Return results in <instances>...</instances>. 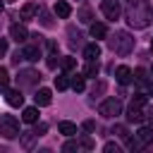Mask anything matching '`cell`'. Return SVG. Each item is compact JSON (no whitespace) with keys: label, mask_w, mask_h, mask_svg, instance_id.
Segmentation results:
<instances>
[{"label":"cell","mask_w":153,"mask_h":153,"mask_svg":"<svg viewBox=\"0 0 153 153\" xmlns=\"http://www.w3.org/2000/svg\"><path fill=\"white\" fill-rule=\"evenodd\" d=\"M22 120H24L26 124H36V122H38V105L24 108V112H22Z\"/></svg>","instance_id":"cell-13"},{"label":"cell","mask_w":153,"mask_h":153,"mask_svg":"<svg viewBox=\"0 0 153 153\" xmlns=\"http://www.w3.org/2000/svg\"><path fill=\"white\" fill-rule=\"evenodd\" d=\"M81 127H84V131H93V129H96V122H93V120H86Z\"/></svg>","instance_id":"cell-34"},{"label":"cell","mask_w":153,"mask_h":153,"mask_svg":"<svg viewBox=\"0 0 153 153\" xmlns=\"http://www.w3.org/2000/svg\"><path fill=\"white\" fill-rule=\"evenodd\" d=\"M7 2H14V0H7Z\"/></svg>","instance_id":"cell-41"},{"label":"cell","mask_w":153,"mask_h":153,"mask_svg":"<svg viewBox=\"0 0 153 153\" xmlns=\"http://www.w3.org/2000/svg\"><path fill=\"white\" fill-rule=\"evenodd\" d=\"M38 81H41V74L33 69H22L17 74V88H36Z\"/></svg>","instance_id":"cell-4"},{"label":"cell","mask_w":153,"mask_h":153,"mask_svg":"<svg viewBox=\"0 0 153 153\" xmlns=\"http://www.w3.org/2000/svg\"><path fill=\"white\" fill-rule=\"evenodd\" d=\"M38 17H41V24H43V26H53V19H50V14H48L43 7L38 10Z\"/></svg>","instance_id":"cell-28"},{"label":"cell","mask_w":153,"mask_h":153,"mask_svg":"<svg viewBox=\"0 0 153 153\" xmlns=\"http://www.w3.org/2000/svg\"><path fill=\"white\" fill-rule=\"evenodd\" d=\"M22 55H24V60H29V62H38V57H41V43H24Z\"/></svg>","instance_id":"cell-7"},{"label":"cell","mask_w":153,"mask_h":153,"mask_svg":"<svg viewBox=\"0 0 153 153\" xmlns=\"http://www.w3.org/2000/svg\"><path fill=\"white\" fill-rule=\"evenodd\" d=\"M84 74H86V76H96V74H98V60H88Z\"/></svg>","instance_id":"cell-24"},{"label":"cell","mask_w":153,"mask_h":153,"mask_svg":"<svg viewBox=\"0 0 153 153\" xmlns=\"http://www.w3.org/2000/svg\"><path fill=\"white\" fill-rule=\"evenodd\" d=\"M136 139H139L143 146H148V143L153 141V129H151V127H141V129L136 131Z\"/></svg>","instance_id":"cell-17"},{"label":"cell","mask_w":153,"mask_h":153,"mask_svg":"<svg viewBox=\"0 0 153 153\" xmlns=\"http://www.w3.org/2000/svg\"><path fill=\"white\" fill-rule=\"evenodd\" d=\"M79 148H81L79 141H67V143L62 146V151H67V153H69V151H79Z\"/></svg>","instance_id":"cell-32"},{"label":"cell","mask_w":153,"mask_h":153,"mask_svg":"<svg viewBox=\"0 0 153 153\" xmlns=\"http://www.w3.org/2000/svg\"><path fill=\"white\" fill-rule=\"evenodd\" d=\"M91 36H93V38H105V36H108V29H105V24H100V22H93V24H91Z\"/></svg>","instance_id":"cell-18"},{"label":"cell","mask_w":153,"mask_h":153,"mask_svg":"<svg viewBox=\"0 0 153 153\" xmlns=\"http://www.w3.org/2000/svg\"><path fill=\"white\" fill-rule=\"evenodd\" d=\"M108 45H110V50L117 53V55H129V53L134 50V36H131L129 31H115V33L108 38Z\"/></svg>","instance_id":"cell-2"},{"label":"cell","mask_w":153,"mask_h":153,"mask_svg":"<svg viewBox=\"0 0 153 153\" xmlns=\"http://www.w3.org/2000/svg\"><path fill=\"white\" fill-rule=\"evenodd\" d=\"M33 139H38V136H36L33 131H26V134L22 136V146H24V148H31V143H33Z\"/></svg>","instance_id":"cell-27"},{"label":"cell","mask_w":153,"mask_h":153,"mask_svg":"<svg viewBox=\"0 0 153 153\" xmlns=\"http://www.w3.org/2000/svg\"><path fill=\"white\" fill-rule=\"evenodd\" d=\"M151 76H153V67H151Z\"/></svg>","instance_id":"cell-39"},{"label":"cell","mask_w":153,"mask_h":153,"mask_svg":"<svg viewBox=\"0 0 153 153\" xmlns=\"http://www.w3.org/2000/svg\"><path fill=\"white\" fill-rule=\"evenodd\" d=\"M112 134H117L120 139H127V136H129L127 127H122V124H115V127H112Z\"/></svg>","instance_id":"cell-30"},{"label":"cell","mask_w":153,"mask_h":153,"mask_svg":"<svg viewBox=\"0 0 153 153\" xmlns=\"http://www.w3.org/2000/svg\"><path fill=\"white\" fill-rule=\"evenodd\" d=\"M57 131H60V134H65V136H76V124H74V122L62 120V122L57 124Z\"/></svg>","instance_id":"cell-16"},{"label":"cell","mask_w":153,"mask_h":153,"mask_svg":"<svg viewBox=\"0 0 153 153\" xmlns=\"http://www.w3.org/2000/svg\"><path fill=\"white\" fill-rule=\"evenodd\" d=\"M45 129H48V127H45V124L41 122V124H36V129H33V134H36V136H43V134H45Z\"/></svg>","instance_id":"cell-35"},{"label":"cell","mask_w":153,"mask_h":153,"mask_svg":"<svg viewBox=\"0 0 153 153\" xmlns=\"http://www.w3.org/2000/svg\"><path fill=\"white\" fill-rule=\"evenodd\" d=\"M143 117H146V115L141 112V108H131V105H129V112H127V120H129V122H143Z\"/></svg>","instance_id":"cell-20"},{"label":"cell","mask_w":153,"mask_h":153,"mask_svg":"<svg viewBox=\"0 0 153 153\" xmlns=\"http://www.w3.org/2000/svg\"><path fill=\"white\" fill-rule=\"evenodd\" d=\"M62 69L65 72H74L76 69V57H62Z\"/></svg>","instance_id":"cell-23"},{"label":"cell","mask_w":153,"mask_h":153,"mask_svg":"<svg viewBox=\"0 0 153 153\" xmlns=\"http://www.w3.org/2000/svg\"><path fill=\"white\" fill-rule=\"evenodd\" d=\"M69 86H72V81H69L67 72L60 74V76H55V88H57V91H65V88H69Z\"/></svg>","instance_id":"cell-19"},{"label":"cell","mask_w":153,"mask_h":153,"mask_svg":"<svg viewBox=\"0 0 153 153\" xmlns=\"http://www.w3.org/2000/svg\"><path fill=\"white\" fill-rule=\"evenodd\" d=\"M67 33H69V43H72V45H79V43H81V33H79L74 26H69Z\"/></svg>","instance_id":"cell-22"},{"label":"cell","mask_w":153,"mask_h":153,"mask_svg":"<svg viewBox=\"0 0 153 153\" xmlns=\"http://www.w3.org/2000/svg\"><path fill=\"white\" fill-rule=\"evenodd\" d=\"M7 53V38H0V55Z\"/></svg>","instance_id":"cell-36"},{"label":"cell","mask_w":153,"mask_h":153,"mask_svg":"<svg viewBox=\"0 0 153 153\" xmlns=\"http://www.w3.org/2000/svg\"><path fill=\"white\" fill-rule=\"evenodd\" d=\"M0 136L5 139H17L19 136V120L12 115H2L0 117Z\"/></svg>","instance_id":"cell-3"},{"label":"cell","mask_w":153,"mask_h":153,"mask_svg":"<svg viewBox=\"0 0 153 153\" xmlns=\"http://www.w3.org/2000/svg\"><path fill=\"white\" fill-rule=\"evenodd\" d=\"M84 57H86V60H98V57H100V45H98V43L84 45Z\"/></svg>","instance_id":"cell-15"},{"label":"cell","mask_w":153,"mask_h":153,"mask_svg":"<svg viewBox=\"0 0 153 153\" xmlns=\"http://www.w3.org/2000/svg\"><path fill=\"white\" fill-rule=\"evenodd\" d=\"M33 100H36V105H38V108H43V105H50V100H53V93H50V88H38V91H36V96H33Z\"/></svg>","instance_id":"cell-12"},{"label":"cell","mask_w":153,"mask_h":153,"mask_svg":"<svg viewBox=\"0 0 153 153\" xmlns=\"http://www.w3.org/2000/svg\"><path fill=\"white\" fill-rule=\"evenodd\" d=\"M98 112L103 117H117L122 112V100L120 98H105L100 105H98Z\"/></svg>","instance_id":"cell-5"},{"label":"cell","mask_w":153,"mask_h":153,"mask_svg":"<svg viewBox=\"0 0 153 153\" xmlns=\"http://www.w3.org/2000/svg\"><path fill=\"white\" fill-rule=\"evenodd\" d=\"M100 10H103V14H105L108 19H117V17L122 14V7H120V0H103V5H100Z\"/></svg>","instance_id":"cell-6"},{"label":"cell","mask_w":153,"mask_h":153,"mask_svg":"<svg viewBox=\"0 0 153 153\" xmlns=\"http://www.w3.org/2000/svg\"><path fill=\"white\" fill-rule=\"evenodd\" d=\"M79 22H84V24L91 22V10H88V7H81V10H79Z\"/></svg>","instance_id":"cell-29"},{"label":"cell","mask_w":153,"mask_h":153,"mask_svg":"<svg viewBox=\"0 0 153 153\" xmlns=\"http://www.w3.org/2000/svg\"><path fill=\"white\" fill-rule=\"evenodd\" d=\"M38 10H41L38 2H24L22 10H19V17L22 19H33V17H38Z\"/></svg>","instance_id":"cell-11"},{"label":"cell","mask_w":153,"mask_h":153,"mask_svg":"<svg viewBox=\"0 0 153 153\" xmlns=\"http://www.w3.org/2000/svg\"><path fill=\"white\" fill-rule=\"evenodd\" d=\"M79 143H81V148H86V151H91V148H93V139H91V136H81V139H79Z\"/></svg>","instance_id":"cell-31"},{"label":"cell","mask_w":153,"mask_h":153,"mask_svg":"<svg viewBox=\"0 0 153 153\" xmlns=\"http://www.w3.org/2000/svg\"><path fill=\"white\" fill-rule=\"evenodd\" d=\"M115 79H117V84H122V86H127L131 79H134V72L127 67V65H120L117 69H115Z\"/></svg>","instance_id":"cell-9"},{"label":"cell","mask_w":153,"mask_h":153,"mask_svg":"<svg viewBox=\"0 0 153 153\" xmlns=\"http://www.w3.org/2000/svg\"><path fill=\"white\" fill-rule=\"evenodd\" d=\"M72 88H74L76 93H81V91L86 88V81H84V76H74V79H72Z\"/></svg>","instance_id":"cell-26"},{"label":"cell","mask_w":153,"mask_h":153,"mask_svg":"<svg viewBox=\"0 0 153 153\" xmlns=\"http://www.w3.org/2000/svg\"><path fill=\"white\" fill-rule=\"evenodd\" d=\"M148 117H151V120H153V108H151V110H148Z\"/></svg>","instance_id":"cell-37"},{"label":"cell","mask_w":153,"mask_h":153,"mask_svg":"<svg viewBox=\"0 0 153 153\" xmlns=\"http://www.w3.org/2000/svg\"><path fill=\"white\" fill-rule=\"evenodd\" d=\"M153 19V10L146 0H129L127 7V24L131 29H146Z\"/></svg>","instance_id":"cell-1"},{"label":"cell","mask_w":153,"mask_h":153,"mask_svg":"<svg viewBox=\"0 0 153 153\" xmlns=\"http://www.w3.org/2000/svg\"><path fill=\"white\" fill-rule=\"evenodd\" d=\"M10 38H14L17 43H26V41H29V31H26V26H22V24H12V26H10Z\"/></svg>","instance_id":"cell-8"},{"label":"cell","mask_w":153,"mask_h":153,"mask_svg":"<svg viewBox=\"0 0 153 153\" xmlns=\"http://www.w3.org/2000/svg\"><path fill=\"white\" fill-rule=\"evenodd\" d=\"M7 88H10V74L5 67H0V93H5Z\"/></svg>","instance_id":"cell-21"},{"label":"cell","mask_w":153,"mask_h":153,"mask_svg":"<svg viewBox=\"0 0 153 153\" xmlns=\"http://www.w3.org/2000/svg\"><path fill=\"white\" fill-rule=\"evenodd\" d=\"M103 151H105V153H120V146L110 141V143H105V146H103Z\"/></svg>","instance_id":"cell-33"},{"label":"cell","mask_w":153,"mask_h":153,"mask_svg":"<svg viewBox=\"0 0 153 153\" xmlns=\"http://www.w3.org/2000/svg\"><path fill=\"white\" fill-rule=\"evenodd\" d=\"M0 12H2V0H0Z\"/></svg>","instance_id":"cell-38"},{"label":"cell","mask_w":153,"mask_h":153,"mask_svg":"<svg viewBox=\"0 0 153 153\" xmlns=\"http://www.w3.org/2000/svg\"><path fill=\"white\" fill-rule=\"evenodd\" d=\"M55 14H57L60 19H69V14H72V7H69V2H65V0H57V2H55Z\"/></svg>","instance_id":"cell-14"},{"label":"cell","mask_w":153,"mask_h":153,"mask_svg":"<svg viewBox=\"0 0 153 153\" xmlns=\"http://www.w3.org/2000/svg\"><path fill=\"white\" fill-rule=\"evenodd\" d=\"M148 103V98H146V93H136L134 98H131V108H143Z\"/></svg>","instance_id":"cell-25"},{"label":"cell","mask_w":153,"mask_h":153,"mask_svg":"<svg viewBox=\"0 0 153 153\" xmlns=\"http://www.w3.org/2000/svg\"><path fill=\"white\" fill-rule=\"evenodd\" d=\"M151 50H153V41H151Z\"/></svg>","instance_id":"cell-40"},{"label":"cell","mask_w":153,"mask_h":153,"mask_svg":"<svg viewBox=\"0 0 153 153\" xmlns=\"http://www.w3.org/2000/svg\"><path fill=\"white\" fill-rule=\"evenodd\" d=\"M5 100H7V105H12V108H19V105L24 103L22 88H7V91H5Z\"/></svg>","instance_id":"cell-10"}]
</instances>
